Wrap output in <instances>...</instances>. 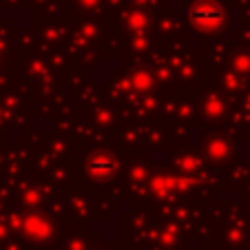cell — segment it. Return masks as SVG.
<instances>
[{
  "label": "cell",
  "mask_w": 250,
  "mask_h": 250,
  "mask_svg": "<svg viewBox=\"0 0 250 250\" xmlns=\"http://www.w3.org/2000/svg\"><path fill=\"white\" fill-rule=\"evenodd\" d=\"M190 22L197 29H204V31L219 27V22H222V7L210 2V0H202V2H197L190 9Z\"/></svg>",
  "instance_id": "6da1fadb"
},
{
  "label": "cell",
  "mask_w": 250,
  "mask_h": 250,
  "mask_svg": "<svg viewBox=\"0 0 250 250\" xmlns=\"http://www.w3.org/2000/svg\"><path fill=\"white\" fill-rule=\"evenodd\" d=\"M89 170L95 175V177H104V175H109L113 170V162L111 160H93L89 164Z\"/></svg>",
  "instance_id": "7a4b0ae2"
}]
</instances>
